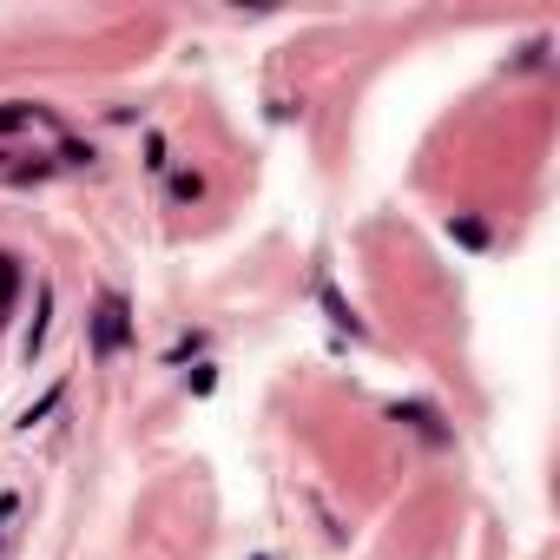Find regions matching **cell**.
<instances>
[{
    "label": "cell",
    "mask_w": 560,
    "mask_h": 560,
    "mask_svg": "<svg viewBox=\"0 0 560 560\" xmlns=\"http://www.w3.org/2000/svg\"><path fill=\"white\" fill-rule=\"evenodd\" d=\"M119 336H126V304H119V297H106V304H99V350H112Z\"/></svg>",
    "instance_id": "obj_1"
},
{
    "label": "cell",
    "mask_w": 560,
    "mask_h": 560,
    "mask_svg": "<svg viewBox=\"0 0 560 560\" xmlns=\"http://www.w3.org/2000/svg\"><path fill=\"white\" fill-rule=\"evenodd\" d=\"M27 119H33L27 106H0V132H14V126H27Z\"/></svg>",
    "instance_id": "obj_2"
}]
</instances>
